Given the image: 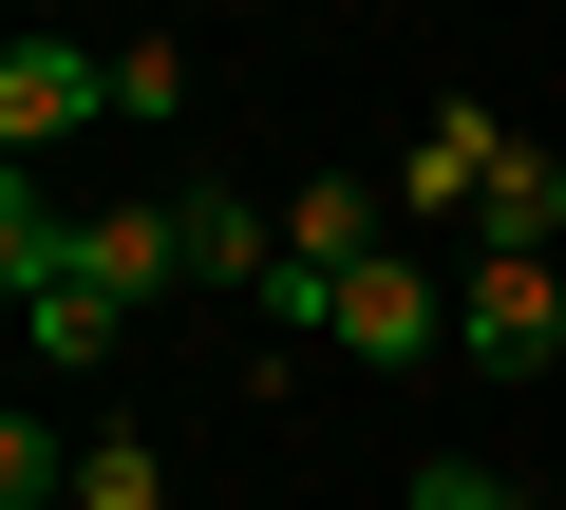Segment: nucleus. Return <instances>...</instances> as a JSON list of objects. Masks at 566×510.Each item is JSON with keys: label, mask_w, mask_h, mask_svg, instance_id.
I'll list each match as a JSON object with an SVG mask.
<instances>
[{"label": "nucleus", "mask_w": 566, "mask_h": 510, "mask_svg": "<svg viewBox=\"0 0 566 510\" xmlns=\"http://www.w3.org/2000/svg\"><path fill=\"white\" fill-rule=\"evenodd\" d=\"M397 227H472V246H547L566 227V152H528L491 95H434L397 152Z\"/></svg>", "instance_id": "obj_1"}, {"label": "nucleus", "mask_w": 566, "mask_h": 510, "mask_svg": "<svg viewBox=\"0 0 566 510\" xmlns=\"http://www.w3.org/2000/svg\"><path fill=\"white\" fill-rule=\"evenodd\" d=\"M453 360L472 378H547L566 360V246H472L453 266Z\"/></svg>", "instance_id": "obj_2"}, {"label": "nucleus", "mask_w": 566, "mask_h": 510, "mask_svg": "<svg viewBox=\"0 0 566 510\" xmlns=\"http://www.w3.org/2000/svg\"><path fill=\"white\" fill-rule=\"evenodd\" d=\"M322 341H340L359 378H416V360H453V284H434V266H397V246H378V266H340V303H322Z\"/></svg>", "instance_id": "obj_3"}, {"label": "nucleus", "mask_w": 566, "mask_h": 510, "mask_svg": "<svg viewBox=\"0 0 566 510\" xmlns=\"http://www.w3.org/2000/svg\"><path fill=\"white\" fill-rule=\"evenodd\" d=\"M76 284H95L114 322L189 284V227H170V189H114V208H76Z\"/></svg>", "instance_id": "obj_4"}, {"label": "nucleus", "mask_w": 566, "mask_h": 510, "mask_svg": "<svg viewBox=\"0 0 566 510\" xmlns=\"http://www.w3.org/2000/svg\"><path fill=\"white\" fill-rule=\"evenodd\" d=\"M114 114V58H76V39H20V58H0V152H57V133H95Z\"/></svg>", "instance_id": "obj_5"}, {"label": "nucleus", "mask_w": 566, "mask_h": 510, "mask_svg": "<svg viewBox=\"0 0 566 510\" xmlns=\"http://www.w3.org/2000/svg\"><path fill=\"white\" fill-rule=\"evenodd\" d=\"M170 227H189V284H208V303H264L283 208H245V189H208V170H189V189H170Z\"/></svg>", "instance_id": "obj_6"}, {"label": "nucleus", "mask_w": 566, "mask_h": 510, "mask_svg": "<svg viewBox=\"0 0 566 510\" xmlns=\"http://www.w3.org/2000/svg\"><path fill=\"white\" fill-rule=\"evenodd\" d=\"M283 246H303V266H378V246H397V170H322V189H283Z\"/></svg>", "instance_id": "obj_7"}, {"label": "nucleus", "mask_w": 566, "mask_h": 510, "mask_svg": "<svg viewBox=\"0 0 566 510\" xmlns=\"http://www.w3.org/2000/svg\"><path fill=\"white\" fill-rule=\"evenodd\" d=\"M76 510H170V435L95 416V435H76Z\"/></svg>", "instance_id": "obj_8"}, {"label": "nucleus", "mask_w": 566, "mask_h": 510, "mask_svg": "<svg viewBox=\"0 0 566 510\" xmlns=\"http://www.w3.org/2000/svg\"><path fill=\"white\" fill-rule=\"evenodd\" d=\"M20 322H39V378H95V360H114V341H133V322H114V303H95V284H39V303H20Z\"/></svg>", "instance_id": "obj_9"}, {"label": "nucleus", "mask_w": 566, "mask_h": 510, "mask_svg": "<svg viewBox=\"0 0 566 510\" xmlns=\"http://www.w3.org/2000/svg\"><path fill=\"white\" fill-rule=\"evenodd\" d=\"M0 510H76V435H39V416H0Z\"/></svg>", "instance_id": "obj_10"}, {"label": "nucleus", "mask_w": 566, "mask_h": 510, "mask_svg": "<svg viewBox=\"0 0 566 510\" xmlns=\"http://www.w3.org/2000/svg\"><path fill=\"white\" fill-rule=\"evenodd\" d=\"M114 114L170 133V114H189V39H114Z\"/></svg>", "instance_id": "obj_11"}, {"label": "nucleus", "mask_w": 566, "mask_h": 510, "mask_svg": "<svg viewBox=\"0 0 566 510\" xmlns=\"http://www.w3.org/2000/svg\"><path fill=\"white\" fill-rule=\"evenodd\" d=\"M397 510H528V491H510L491 454H416V491H397Z\"/></svg>", "instance_id": "obj_12"}, {"label": "nucleus", "mask_w": 566, "mask_h": 510, "mask_svg": "<svg viewBox=\"0 0 566 510\" xmlns=\"http://www.w3.org/2000/svg\"><path fill=\"white\" fill-rule=\"evenodd\" d=\"M547 246H566V227H547Z\"/></svg>", "instance_id": "obj_13"}]
</instances>
